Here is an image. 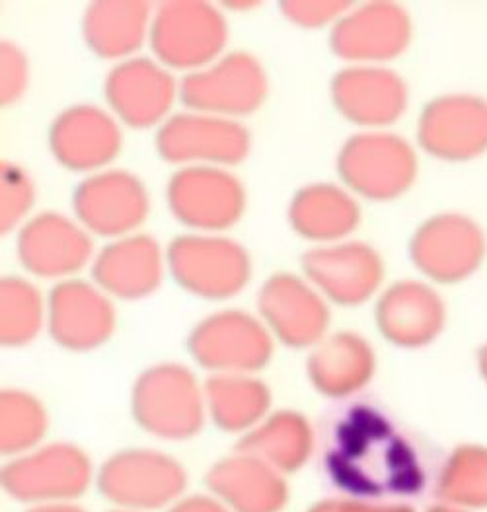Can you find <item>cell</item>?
Returning <instances> with one entry per match:
<instances>
[{"label":"cell","instance_id":"obj_29","mask_svg":"<svg viewBox=\"0 0 487 512\" xmlns=\"http://www.w3.org/2000/svg\"><path fill=\"white\" fill-rule=\"evenodd\" d=\"M150 6L139 0L94 2L84 14V39L104 59L135 53L150 34Z\"/></svg>","mask_w":487,"mask_h":512},{"label":"cell","instance_id":"obj_13","mask_svg":"<svg viewBox=\"0 0 487 512\" xmlns=\"http://www.w3.org/2000/svg\"><path fill=\"white\" fill-rule=\"evenodd\" d=\"M417 141L437 160L468 162L487 152V100L449 94L429 102L419 117Z\"/></svg>","mask_w":487,"mask_h":512},{"label":"cell","instance_id":"obj_36","mask_svg":"<svg viewBox=\"0 0 487 512\" xmlns=\"http://www.w3.org/2000/svg\"><path fill=\"white\" fill-rule=\"evenodd\" d=\"M28 84V63L24 53L12 43L0 47V100L2 104L16 102Z\"/></svg>","mask_w":487,"mask_h":512},{"label":"cell","instance_id":"obj_5","mask_svg":"<svg viewBox=\"0 0 487 512\" xmlns=\"http://www.w3.org/2000/svg\"><path fill=\"white\" fill-rule=\"evenodd\" d=\"M149 36L162 65L195 73L219 59L228 28L223 14L207 2H166L152 16Z\"/></svg>","mask_w":487,"mask_h":512},{"label":"cell","instance_id":"obj_35","mask_svg":"<svg viewBox=\"0 0 487 512\" xmlns=\"http://www.w3.org/2000/svg\"><path fill=\"white\" fill-rule=\"evenodd\" d=\"M351 2L341 0H287L281 4L283 14L304 28H320L330 22H339Z\"/></svg>","mask_w":487,"mask_h":512},{"label":"cell","instance_id":"obj_11","mask_svg":"<svg viewBox=\"0 0 487 512\" xmlns=\"http://www.w3.org/2000/svg\"><path fill=\"white\" fill-rule=\"evenodd\" d=\"M156 148L172 164L221 168L246 158L250 135L234 119L191 111L170 117L160 127Z\"/></svg>","mask_w":487,"mask_h":512},{"label":"cell","instance_id":"obj_30","mask_svg":"<svg viewBox=\"0 0 487 512\" xmlns=\"http://www.w3.org/2000/svg\"><path fill=\"white\" fill-rule=\"evenodd\" d=\"M207 413L226 433H250L269 415L271 392L252 374H213L205 382Z\"/></svg>","mask_w":487,"mask_h":512},{"label":"cell","instance_id":"obj_20","mask_svg":"<svg viewBox=\"0 0 487 512\" xmlns=\"http://www.w3.org/2000/svg\"><path fill=\"white\" fill-rule=\"evenodd\" d=\"M447 308L433 287L400 281L388 287L376 304V326L396 347L421 349L445 330Z\"/></svg>","mask_w":487,"mask_h":512},{"label":"cell","instance_id":"obj_27","mask_svg":"<svg viewBox=\"0 0 487 512\" xmlns=\"http://www.w3.org/2000/svg\"><path fill=\"white\" fill-rule=\"evenodd\" d=\"M312 450L314 433L308 419L289 409L269 413L238 444V452L262 460L283 476L299 472L310 460Z\"/></svg>","mask_w":487,"mask_h":512},{"label":"cell","instance_id":"obj_17","mask_svg":"<svg viewBox=\"0 0 487 512\" xmlns=\"http://www.w3.org/2000/svg\"><path fill=\"white\" fill-rule=\"evenodd\" d=\"M308 281L341 306H357L378 291L384 263L378 252L363 242L328 244L302 257Z\"/></svg>","mask_w":487,"mask_h":512},{"label":"cell","instance_id":"obj_25","mask_svg":"<svg viewBox=\"0 0 487 512\" xmlns=\"http://www.w3.org/2000/svg\"><path fill=\"white\" fill-rule=\"evenodd\" d=\"M92 275L104 293L139 300L158 289L164 275V256L154 238L125 236L96 256Z\"/></svg>","mask_w":487,"mask_h":512},{"label":"cell","instance_id":"obj_32","mask_svg":"<svg viewBox=\"0 0 487 512\" xmlns=\"http://www.w3.org/2000/svg\"><path fill=\"white\" fill-rule=\"evenodd\" d=\"M47 431V413L36 396L22 390L0 394V452L8 458L38 448Z\"/></svg>","mask_w":487,"mask_h":512},{"label":"cell","instance_id":"obj_40","mask_svg":"<svg viewBox=\"0 0 487 512\" xmlns=\"http://www.w3.org/2000/svg\"><path fill=\"white\" fill-rule=\"evenodd\" d=\"M306 512H341V499H326L312 505Z\"/></svg>","mask_w":487,"mask_h":512},{"label":"cell","instance_id":"obj_18","mask_svg":"<svg viewBox=\"0 0 487 512\" xmlns=\"http://www.w3.org/2000/svg\"><path fill=\"white\" fill-rule=\"evenodd\" d=\"M408 96V84L400 74L376 65L343 69L332 82V98L339 113L369 129L396 123L408 108Z\"/></svg>","mask_w":487,"mask_h":512},{"label":"cell","instance_id":"obj_39","mask_svg":"<svg viewBox=\"0 0 487 512\" xmlns=\"http://www.w3.org/2000/svg\"><path fill=\"white\" fill-rule=\"evenodd\" d=\"M26 512H86L76 503H55V505H38L30 507Z\"/></svg>","mask_w":487,"mask_h":512},{"label":"cell","instance_id":"obj_33","mask_svg":"<svg viewBox=\"0 0 487 512\" xmlns=\"http://www.w3.org/2000/svg\"><path fill=\"white\" fill-rule=\"evenodd\" d=\"M45 308L38 289L24 279L0 283V343L4 347L28 345L43 324Z\"/></svg>","mask_w":487,"mask_h":512},{"label":"cell","instance_id":"obj_15","mask_svg":"<svg viewBox=\"0 0 487 512\" xmlns=\"http://www.w3.org/2000/svg\"><path fill=\"white\" fill-rule=\"evenodd\" d=\"M80 224L106 238H125L149 215V193L133 174L113 170L86 178L73 197Z\"/></svg>","mask_w":487,"mask_h":512},{"label":"cell","instance_id":"obj_10","mask_svg":"<svg viewBox=\"0 0 487 512\" xmlns=\"http://www.w3.org/2000/svg\"><path fill=\"white\" fill-rule=\"evenodd\" d=\"M189 353L215 374H252L269 363L273 341L254 316L226 310L195 326L189 335Z\"/></svg>","mask_w":487,"mask_h":512},{"label":"cell","instance_id":"obj_22","mask_svg":"<svg viewBox=\"0 0 487 512\" xmlns=\"http://www.w3.org/2000/svg\"><path fill=\"white\" fill-rule=\"evenodd\" d=\"M104 90L115 115L135 129L160 123L178 94L170 73L149 59H129L117 65L108 74Z\"/></svg>","mask_w":487,"mask_h":512},{"label":"cell","instance_id":"obj_1","mask_svg":"<svg viewBox=\"0 0 487 512\" xmlns=\"http://www.w3.org/2000/svg\"><path fill=\"white\" fill-rule=\"evenodd\" d=\"M326 460L330 477L351 499L402 501L425 487L412 442L369 407H357L339 423Z\"/></svg>","mask_w":487,"mask_h":512},{"label":"cell","instance_id":"obj_6","mask_svg":"<svg viewBox=\"0 0 487 512\" xmlns=\"http://www.w3.org/2000/svg\"><path fill=\"white\" fill-rule=\"evenodd\" d=\"M338 172L357 195L388 201L412 187L417 176V156L406 139L386 131H367L353 135L341 147Z\"/></svg>","mask_w":487,"mask_h":512},{"label":"cell","instance_id":"obj_19","mask_svg":"<svg viewBox=\"0 0 487 512\" xmlns=\"http://www.w3.org/2000/svg\"><path fill=\"white\" fill-rule=\"evenodd\" d=\"M47 324L61 347L90 351L112 337L115 310L100 287L84 281H63L49 296Z\"/></svg>","mask_w":487,"mask_h":512},{"label":"cell","instance_id":"obj_21","mask_svg":"<svg viewBox=\"0 0 487 512\" xmlns=\"http://www.w3.org/2000/svg\"><path fill=\"white\" fill-rule=\"evenodd\" d=\"M18 256L38 277H69L90 261L92 240L84 226L57 213H43L20 230Z\"/></svg>","mask_w":487,"mask_h":512},{"label":"cell","instance_id":"obj_23","mask_svg":"<svg viewBox=\"0 0 487 512\" xmlns=\"http://www.w3.org/2000/svg\"><path fill=\"white\" fill-rule=\"evenodd\" d=\"M205 483L230 512H281L289 501L287 476L238 450L219 460Z\"/></svg>","mask_w":487,"mask_h":512},{"label":"cell","instance_id":"obj_9","mask_svg":"<svg viewBox=\"0 0 487 512\" xmlns=\"http://www.w3.org/2000/svg\"><path fill=\"white\" fill-rule=\"evenodd\" d=\"M180 96L193 111L232 119L262 106L267 96V76L254 55L234 51L188 74L180 86Z\"/></svg>","mask_w":487,"mask_h":512},{"label":"cell","instance_id":"obj_43","mask_svg":"<svg viewBox=\"0 0 487 512\" xmlns=\"http://www.w3.org/2000/svg\"><path fill=\"white\" fill-rule=\"evenodd\" d=\"M110 512H131V511H121V509H113V511Z\"/></svg>","mask_w":487,"mask_h":512},{"label":"cell","instance_id":"obj_7","mask_svg":"<svg viewBox=\"0 0 487 512\" xmlns=\"http://www.w3.org/2000/svg\"><path fill=\"white\" fill-rule=\"evenodd\" d=\"M166 263L180 287L209 300L240 293L252 273L246 250L234 240L213 234L176 238L168 248Z\"/></svg>","mask_w":487,"mask_h":512},{"label":"cell","instance_id":"obj_41","mask_svg":"<svg viewBox=\"0 0 487 512\" xmlns=\"http://www.w3.org/2000/svg\"><path fill=\"white\" fill-rule=\"evenodd\" d=\"M478 368H480L482 380L486 382L487 386V343L480 349V353H478Z\"/></svg>","mask_w":487,"mask_h":512},{"label":"cell","instance_id":"obj_34","mask_svg":"<svg viewBox=\"0 0 487 512\" xmlns=\"http://www.w3.org/2000/svg\"><path fill=\"white\" fill-rule=\"evenodd\" d=\"M36 193L30 176L8 162H2L0 170V228L12 230L30 213Z\"/></svg>","mask_w":487,"mask_h":512},{"label":"cell","instance_id":"obj_4","mask_svg":"<svg viewBox=\"0 0 487 512\" xmlns=\"http://www.w3.org/2000/svg\"><path fill=\"white\" fill-rule=\"evenodd\" d=\"M0 483L12 499L30 507L75 503L96 483V470L90 456L76 444L53 442L10 458Z\"/></svg>","mask_w":487,"mask_h":512},{"label":"cell","instance_id":"obj_31","mask_svg":"<svg viewBox=\"0 0 487 512\" xmlns=\"http://www.w3.org/2000/svg\"><path fill=\"white\" fill-rule=\"evenodd\" d=\"M435 493L441 503L466 511H487V446L466 442L452 448L443 460Z\"/></svg>","mask_w":487,"mask_h":512},{"label":"cell","instance_id":"obj_16","mask_svg":"<svg viewBox=\"0 0 487 512\" xmlns=\"http://www.w3.org/2000/svg\"><path fill=\"white\" fill-rule=\"evenodd\" d=\"M260 312L267 330L295 349L316 347L330 326V310L324 296L314 285L289 273H279L265 281Z\"/></svg>","mask_w":487,"mask_h":512},{"label":"cell","instance_id":"obj_3","mask_svg":"<svg viewBox=\"0 0 487 512\" xmlns=\"http://www.w3.org/2000/svg\"><path fill=\"white\" fill-rule=\"evenodd\" d=\"M131 409L139 427L156 439H193L207 415L205 388L184 365L150 366L133 386Z\"/></svg>","mask_w":487,"mask_h":512},{"label":"cell","instance_id":"obj_2","mask_svg":"<svg viewBox=\"0 0 487 512\" xmlns=\"http://www.w3.org/2000/svg\"><path fill=\"white\" fill-rule=\"evenodd\" d=\"M100 495L115 509L131 512L170 509L186 495L188 474L166 452L127 448L110 456L96 472Z\"/></svg>","mask_w":487,"mask_h":512},{"label":"cell","instance_id":"obj_38","mask_svg":"<svg viewBox=\"0 0 487 512\" xmlns=\"http://www.w3.org/2000/svg\"><path fill=\"white\" fill-rule=\"evenodd\" d=\"M166 512H230L225 505L209 495H184L178 503H174Z\"/></svg>","mask_w":487,"mask_h":512},{"label":"cell","instance_id":"obj_26","mask_svg":"<svg viewBox=\"0 0 487 512\" xmlns=\"http://www.w3.org/2000/svg\"><path fill=\"white\" fill-rule=\"evenodd\" d=\"M375 368L371 343L353 331H339L324 337L314 347L306 370L312 386L320 394L347 398L371 382Z\"/></svg>","mask_w":487,"mask_h":512},{"label":"cell","instance_id":"obj_12","mask_svg":"<svg viewBox=\"0 0 487 512\" xmlns=\"http://www.w3.org/2000/svg\"><path fill=\"white\" fill-rule=\"evenodd\" d=\"M168 205L189 228L217 232L242 217L246 195L232 174L219 166H188L168 183Z\"/></svg>","mask_w":487,"mask_h":512},{"label":"cell","instance_id":"obj_14","mask_svg":"<svg viewBox=\"0 0 487 512\" xmlns=\"http://www.w3.org/2000/svg\"><path fill=\"white\" fill-rule=\"evenodd\" d=\"M412 18L400 4L369 2L334 26V53L353 63L375 65L400 57L412 43Z\"/></svg>","mask_w":487,"mask_h":512},{"label":"cell","instance_id":"obj_28","mask_svg":"<svg viewBox=\"0 0 487 512\" xmlns=\"http://www.w3.org/2000/svg\"><path fill=\"white\" fill-rule=\"evenodd\" d=\"M289 219L302 238L332 244L357 228L361 211L345 189L332 183H316L300 189L293 197Z\"/></svg>","mask_w":487,"mask_h":512},{"label":"cell","instance_id":"obj_42","mask_svg":"<svg viewBox=\"0 0 487 512\" xmlns=\"http://www.w3.org/2000/svg\"><path fill=\"white\" fill-rule=\"evenodd\" d=\"M425 512H472L466 511V509H460V507H454V505H449V503H437V505H433L431 509H427Z\"/></svg>","mask_w":487,"mask_h":512},{"label":"cell","instance_id":"obj_37","mask_svg":"<svg viewBox=\"0 0 487 512\" xmlns=\"http://www.w3.org/2000/svg\"><path fill=\"white\" fill-rule=\"evenodd\" d=\"M341 512H417L404 501L341 499Z\"/></svg>","mask_w":487,"mask_h":512},{"label":"cell","instance_id":"obj_8","mask_svg":"<svg viewBox=\"0 0 487 512\" xmlns=\"http://www.w3.org/2000/svg\"><path fill=\"white\" fill-rule=\"evenodd\" d=\"M487 254V238L476 220L458 213H443L425 220L413 234V265L441 285L462 283L472 277Z\"/></svg>","mask_w":487,"mask_h":512},{"label":"cell","instance_id":"obj_24","mask_svg":"<svg viewBox=\"0 0 487 512\" xmlns=\"http://www.w3.org/2000/svg\"><path fill=\"white\" fill-rule=\"evenodd\" d=\"M49 145L65 168L90 172L104 168L119 154L121 131L110 113L94 106H76L53 121Z\"/></svg>","mask_w":487,"mask_h":512}]
</instances>
